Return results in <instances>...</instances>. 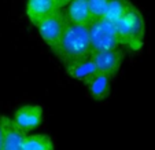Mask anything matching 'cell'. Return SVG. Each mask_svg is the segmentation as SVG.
Masks as SVG:
<instances>
[{
	"mask_svg": "<svg viewBox=\"0 0 155 150\" xmlns=\"http://www.w3.org/2000/svg\"><path fill=\"white\" fill-rule=\"evenodd\" d=\"M14 123L25 132L36 130L43 120V107L40 105H24L14 113Z\"/></svg>",
	"mask_w": 155,
	"mask_h": 150,
	"instance_id": "8992f818",
	"label": "cell"
},
{
	"mask_svg": "<svg viewBox=\"0 0 155 150\" xmlns=\"http://www.w3.org/2000/svg\"><path fill=\"white\" fill-rule=\"evenodd\" d=\"M88 32H89L92 53L104 50H115L121 46L115 25L110 21L104 19V18L89 22L88 24Z\"/></svg>",
	"mask_w": 155,
	"mask_h": 150,
	"instance_id": "3957f363",
	"label": "cell"
},
{
	"mask_svg": "<svg viewBox=\"0 0 155 150\" xmlns=\"http://www.w3.org/2000/svg\"><path fill=\"white\" fill-rule=\"evenodd\" d=\"M66 72H68V74L70 77L78 80V81H84V83H87L95 74H97V69H96V65H95L92 56L66 65Z\"/></svg>",
	"mask_w": 155,
	"mask_h": 150,
	"instance_id": "9c48e42d",
	"label": "cell"
},
{
	"mask_svg": "<svg viewBox=\"0 0 155 150\" xmlns=\"http://www.w3.org/2000/svg\"><path fill=\"white\" fill-rule=\"evenodd\" d=\"M58 59L63 62L64 66L92 55L89 32L87 24H70L68 22L62 33L59 46L55 53Z\"/></svg>",
	"mask_w": 155,
	"mask_h": 150,
	"instance_id": "6da1fadb",
	"label": "cell"
},
{
	"mask_svg": "<svg viewBox=\"0 0 155 150\" xmlns=\"http://www.w3.org/2000/svg\"><path fill=\"white\" fill-rule=\"evenodd\" d=\"M4 145V128H3V121H2V114H0V150H3Z\"/></svg>",
	"mask_w": 155,
	"mask_h": 150,
	"instance_id": "9a60e30c",
	"label": "cell"
},
{
	"mask_svg": "<svg viewBox=\"0 0 155 150\" xmlns=\"http://www.w3.org/2000/svg\"><path fill=\"white\" fill-rule=\"evenodd\" d=\"M4 128V145L3 150H24V139L26 136V132L22 131L14 120L7 116L2 114Z\"/></svg>",
	"mask_w": 155,
	"mask_h": 150,
	"instance_id": "52a82bcc",
	"label": "cell"
},
{
	"mask_svg": "<svg viewBox=\"0 0 155 150\" xmlns=\"http://www.w3.org/2000/svg\"><path fill=\"white\" fill-rule=\"evenodd\" d=\"M130 4L132 3L129 0H108L107 9L104 12V19L115 24L126 12V10L130 7Z\"/></svg>",
	"mask_w": 155,
	"mask_h": 150,
	"instance_id": "4fadbf2b",
	"label": "cell"
},
{
	"mask_svg": "<svg viewBox=\"0 0 155 150\" xmlns=\"http://www.w3.org/2000/svg\"><path fill=\"white\" fill-rule=\"evenodd\" d=\"M66 21L70 24H89V9H88V0H71L66 6L64 10Z\"/></svg>",
	"mask_w": 155,
	"mask_h": 150,
	"instance_id": "30bf717a",
	"label": "cell"
},
{
	"mask_svg": "<svg viewBox=\"0 0 155 150\" xmlns=\"http://www.w3.org/2000/svg\"><path fill=\"white\" fill-rule=\"evenodd\" d=\"M58 9L55 0H28L26 15L35 26H37L41 21L50 17Z\"/></svg>",
	"mask_w": 155,
	"mask_h": 150,
	"instance_id": "ba28073f",
	"label": "cell"
},
{
	"mask_svg": "<svg viewBox=\"0 0 155 150\" xmlns=\"http://www.w3.org/2000/svg\"><path fill=\"white\" fill-rule=\"evenodd\" d=\"M88 92L91 95L92 99L95 101H104L106 98L110 95L111 91V84H110V77L106 74L97 73L92 77L91 80H88L87 83Z\"/></svg>",
	"mask_w": 155,
	"mask_h": 150,
	"instance_id": "8fae6325",
	"label": "cell"
},
{
	"mask_svg": "<svg viewBox=\"0 0 155 150\" xmlns=\"http://www.w3.org/2000/svg\"><path fill=\"white\" fill-rule=\"evenodd\" d=\"M66 24H68V21H66L63 10L56 9L50 17H47L37 25L41 39L52 50V53H55L56 48H58Z\"/></svg>",
	"mask_w": 155,
	"mask_h": 150,
	"instance_id": "277c9868",
	"label": "cell"
},
{
	"mask_svg": "<svg viewBox=\"0 0 155 150\" xmlns=\"http://www.w3.org/2000/svg\"><path fill=\"white\" fill-rule=\"evenodd\" d=\"M24 150H55L52 139L44 134L26 135L24 139Z\"/></svg>",
	"mask_w": 155,
	"mask_h": 150,
	"instance_id": "7c38bea8",
	"label": "cell"
},
{
	"mask_svg": "<svg viewBox=\"0 0 155 150\" xmlns=\"http://www.w3.org/2000/svg\"><path fill=\"white\" fill-rule=\"evenodd\" d=\"M120 44L132 51H139L144 44L146 24L139 9L130 4L126 12L115 22Z\"/></svg>",
	"mask_w": 155,
	"mask_h": 150,
	"instance_id": "7a4b0ae2",
	"label": "cell"
},
{
	"mask_svg": "<svg viewBox=\"0 0 155 150\" xmlns=\"http://www.w3.org/2000/svg\"><path fill=\"white\" fill-rule=\"evenodd\" d=\"M91 56L96 65L97 73L106 74L111 79L118 73L121 65H122L124 53L120 48H115V50L95 51V53H92Z\"/></svg>",
	"mask_w": 155,
	"mask_h": 150,
	"instance_id": "5b68a950",
	"label": "cell"
},
{
	"mask_svg": "<svg viewBox=\"0 0 155 150\" xmlns=\"http://www.w3.org/2000/svg\"><path fill=\"white\" fill-rule=\"evenodd\" d=\"M107 3H108V0H88V9H89L91 22L104 18Z\"/></svg>",
	"mask_w": 155,
	"mask_h": 150,
	"instance_id": "5bb4252c",
	"label": "cell"
},
{
	"mask_svg": "<svg viewBox=\"0 0 155 150\" xmlns=\"http://www.w3.org/2000/svg\"><path fill=\"white\" fill-rule=\"evenodd\" d=\"M71 0H55V4L58 9H63V7H66L69 3H70Z\"/></svg>",
	"mask_w": 155,
	"mask_h": 150,
	"instance_id": "2e32d148",
	"label": "cell"
}]
</instances>
